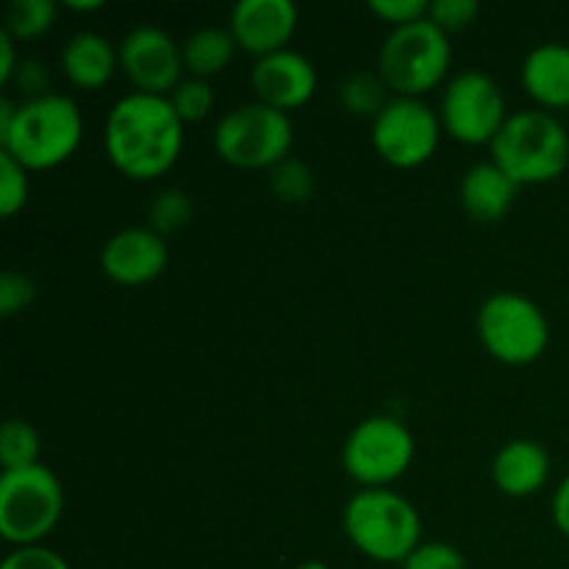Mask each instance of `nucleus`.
Returning <instances> with one entry per match:
<instances>
[{
  "label": "nucleus",
  "instance_id": "1",
  "mask_svg": "<svg viewBox=\"0 0 569 569\" xmlns=\"http://www.w3.org/2000/svg\"><path fill=\"white\" fill-rule=\"evenodd\" d=\"M111 164L133 181H150L170 170L183 150V120L170 98L131 92L111 106L103 128Z\"/></svg>",
  "mask_w": 569,
  "mask_h": 569
},
{
  "label": "nucleus",
  "instance_id": "2",
  "mask_svg": "<svg viewBox=\"0 0 569 569\" xmlns=\"http://www.w3.org/2000/svg\"><path fill=\"white\" fill-rule=\"evenodd\" d=\"M81 133L83 120L76 100L50 92L17 106L14 126L0 137V150L14 156L26 170H50L76 153Z\"/></svg>",
  "mask_w": 569,
  "mask_h": 569
},
{
  "label": "nucleus",
  "instance_id": "3",
  "mask_svg": "<svg viewBox=\"0 0 569 569\" xmlns=\"http://www.w3.org/2000/svg\"><path fill=\"white\" fill-rule=\"evenodd\" d=\"M492 156L517 187L548 183L567 170L569 133L550 111H515L495 137Z\"/></svg>",
  "mask_w": 569,
  "mask_h": 569
},
{
  "label": "nucleus",
  "instance_id": "4",
  "mask_svg": "<svg viewBox=\"0 0 569 569\" xmlns=\"http://www.w3.org/2000/svg\"><path fill=\"white\" fill-rule=\"evenodd\" d=\"M345 533L372 561L403 565L420 548L422 522L415 506L389 489H361L345 506Z\"/></svg>",
  "mask_w": 569,
  "mask_h": 569
},
{
  "label": "nucleus",
  "instance_id": "5",
  "mask_svg": "<svg viewBox=\"0 0 569 569\" xmlns=\"http://www.w3.org/2000/svg\"><path fill=\"white\" fill-rule=\"evenodd\" d=\"M64 489L44 465L0 476V533L17 548L42 542L61 520Z\"/></svg>",
  "mask_w": 569,
  "mask_h": 569
},
{
  "label": "nucleus",
  "instance_id": "6",
  "mask_svg": "<svg viewBox=\"0 0 569 569\" xmlns=\"http://www.w3.org/2000/svg\"><path fill=\"white\" fill-rule=\"evenodd\" d=\"M450 67V42L431 20L395 28L381 44L378 70L383 83L400 98H420L439 87Z\"/></svg>",
  "mask_w": 569,
  "mask_h": 569
},
{
  "label": "nucleus",
  "instance_id": "7",
  "mask_svg": "<svg viewBox=\"0 0 569 569\" xmlns=\"http://www.w3.org/2000/svg\"><path fill=\"white\" fill-rule=\"evenodd\" d=\"M292 148V120L264 103H244L222 114L214 128V150L222 161L242 170L281 164Z\"/></svg>",
  "mask_w": 569,
  "mask_h": 569
},
{
  "label": "nucleus",
  "instance_id": "8",
  "mask_svg": "<svg viewBox=\"0 0 569 569\" xmlns=\"http://www.w3.org/2000/svg\"><path fill=\"white\" fill-rule=\"evenodd\" d=\"M478 337L498 361L522 367L537 361L550 342L542 309L526 295L498 292L478 311Z\"/></svg>",
  "mask_w": 569,
  "mask_h": 569
},
{
  "label": "nucleus",
  "instance_id": "9",
  "mask_svg": "<svg viewBox=\"0 0 569 569\" xmlns=\"http://www.w3.org/2000/svg\"><path fill=\"white\" fill-rule=\"evenodd\" d=\"M415 459V439L395 417H370L359 422L342 450V465L353 481L367 489H383L398 481Z\"/></svg>",
  "mask_w": 569,
  "mask_h": 569
},
{
  "label": "nucleus",
  "instance_id": "10",
  "mask_svg": "<svg viewBox=\"0 0 569 569\" xmlns=\"http://www.w3.org/2000/svg\"><path fill=\"white\" fill-rule=\"evenodd\" d=\"M506 120L503 92L487 72L467 70L445 89L442 126L456 142L492 144Z\"/></svg>",
  "mask_w": 569,
  "mask_h": 569
},
{
  "label": "nucleus",
  "instance_id": "11",
  "mask_svg": "<svg viewBox=\"0 0 569 569\" xmlns=\"http://www.w3.org/2000/svg\"><path fill=\"white\" fill-rule=\"evenodd\" d=\"M442 120L420 98H395L372 120V144L387 164L411 170L433 156Z\"/></svg>",
  "mask_w": 569,
  "mask_h": 569
},
{
  "label": "nucleus",
  "instance_id": "12",
  "mask_svg": "<svg viewBox=\"0 0 569 569\" xmlns=\"http://www.w3.org/2000/svg\"><path fill=\"white\" fill-rule=\"evenodd\" d=\"M120 67L133 83V92L170 98L181 83L183 50L176 39L156 26H139L120 44Z\"/></svg>",
  "mask_w": 569,
  "mask_h": 569
},
{
  "label": "nucleus",
  "instance_id": "13",
  "mask_svg": "<svg viewBox=\"0 0 569 569\" xmlns=\"http://www.w3.org/2000/svg\"><path fill=\"white\" fill-rule=\"evenodd\" d=\"M170 250L153 228H122L100 250L106 278L120 287H142L167 270Z\"/></svg>",
  "mask_w": 569,
  "mask_h": 569
},
{
  "label": "nucleus",
  "instance_id": "14",
  "mask_svg": "<svg viewBox=\"0 0 569 569\" xmlns=\"http://www.w3.org/2000/svg\"><path fill=\"white\" fill-rule=\"evenodd\" d=\"M298 28V6L292 0H239L231 11V28L239 48L256 59L287 50Z\"/></svg>",
  "mask_w": 569,
  "mask_h": 569
},
{
  "label": "nucleus",
  "instance_id": "15",
  "mask_svg": "<svg viewBox=\"0 0 569 569\" xmlns=\"http://www.w3.org/2000/svg\"><path fill=\"white\" fill-rule=\"evenodd\" d=\"M253 89L259 103L278 111H292L309 103L317 92V70L303 53L278 50L264 56L253 67Z\"/></svg>",
  "mask_w": 569,
  "mask_h": 569
},
{
  "label": "nucleus",
  "instance_id": "16",
  "mask_svg": "<svg viewBox=\"0 0 569 569\" xmlns=\"http://www.w3.org/2000/svg\"><path fill=\"white\" fill-rule=\"evenodd\" d=\"M550 456L548 450L531 439H515L503 445L495 456L492 478L498 489L509 498H528L548 483Z\"/></svg>",
  "mask_w": 569,
  "mask_h": 569
},
{
  "label": "nucleus",
  "instance_id": "17",
  "mask_svg": "<svg viewBox=\"0 0 569 569\" xmlns=\"http://www.w3.org/2000/svg\"><path fill=\"white\" fill-rule=\"evenodd\" d=\"M522 89L545 109L569 106V44L545 42L522 61Z\"/></svg>",
  "mask_w": 569,
  "mask_h": 569
},
{
  "label": "nucleus",
  "instance_id": "18",
  "mask_svg": "<svg viewBox=\"0 0 569 569\" xmlns=\"http://www.w3.org/2000/svg\"><path fill=\"white\" fill-rule=\"evenodd\" d=\"M517 189L520 187L495 161H481L461 178V206L472 220L498 222L509 214Z\"/></svg>",
  "mask_w": 569,
  "mask_h": 569
},
{
  "label": "nucleus",
  "instance_id": "19",
  "mask_svg": "<svg viewBox=\"0 0 569 569\" xmlns=\"http://www.w3.org/2000/svg\"><path fill=\"white\" fill-rule=\"evenodd\" d=\"M117 64H120V53L111 48L109 39L94 31L76 33L67 42V48L61 50V70H64V76L78 89H87V92L106 87L111 76H114Z\"/></svg>",
  "mask_w": 569,
  "mask_h": 569
},
{
  "label": "nucleus",
  "instance_id": "20",
  "mask_svg": "<svg viewBox=\"0 0 569 569\" xmlns=\"http://www.w3.org/2000/svg\"><path fill=\"white\" fill-rule=\"evenodd\" d=\"M237 39L231 31H222V28H200L194 31L187 42L181 44L183 50V67L192 72V78H203L209 81L211 76L226 70L233 59V50H237Z\"/></svg>",
  "mask_w": 569,
  "mask_h": 569
},
{
  "label": "nucleus",
  "instance_id": "21",
  "mask_svg": "<svg viewBox=\"0 0 569 569\" xmlns=\"http://www.w3.org/2000/svg\"><path fill=\"white\" fill-rule=\"evenodd\" d=\"M39 450L42 439L39 431L26 420H6L0 428V465L3 472L26 470V467L39 465Z\"/></svg>",
  "mask_w": 569,
  "mask_h": 569
},
{
  "label": "nucleus",
  "instance_id": "22",
  "mask_svg": "<svg viewBox=\"0 0 569 569\" xmlns=\"http://www.w3.org/2000/svg\"><path fill=\"white\" fill-rule=\"evenodd\" d=\"M56 22V3L53 0H14L6 14L3 31L9 33L14 42H26V39L42 37L50 31Z\"/></svg>",
  "mask_w": 569,
  "mask_h": 569
},
{
  "label": "nucleus",
  "instance_id": "23",
  "mask_svg": "<svg viewBox=\"0 0 569 569\" xmlns=\"http://www.w3.org/2000/svg\"><path fill=\"white\" fill-rule=\"evenodd\" d=\"M387 83L372 72H356L342 83V106L356 117H372L376 120L387 109Z\"/></svg>",
  "mask_w": 569,
  "mask_h": 569
},
{
  "label": "nucleus",
  "instance_id": "24",
  "mask_svg": "<svg viewBox=\"0 0 569 569\" xmlns=\"http://www.w3.org/2000/svg\"><path fill=\"white\" fill-rule=\"evenodd\" d=\"M192 214V198H189L187 192H181V189H164L148 209L150 228H153L159 237H170V233H178L181 228H187Z\"/></svg>",
  "mask_w": 569,
  "mask_h": 569
},
{
  "label": "nucleus",
  "instance_id": "25",
  "mask_svg": "<svg viewBox=\"0 0 569 569\" xmlns=\"http://www.w3.org/2000/svg\"><path fill=\"white\" fill-rule=\"evenodd\" d=\"M270 187L276 198L283 200V203H306L315 194V172H311L306 161L289 159L287 156L281 164L272 167Z\"/></svg>",
  "mask_w": 569,
  "mask_h": 569
},
{
  "label": "nucleus",
  "instance_id": "26",
  "mask_svg": "<svg viewBox=\"0 0 569 569\" xmlns=\"http://www.w3.org/2000/svg\"><path fill=\"white\" fill-rule=\"evenodd\" d=\"M172 109L178 111V117L187 122H200L203 117H209V111L214 109V89L203 78H187L176 87V92L170 94Z\"/></svg>",
  "mask_w": 569,
  "mask_h": 569
},
{
  "label": "nucleus",
  "instance_id": "27",
  "mask_svg": "<svg viewBox=\"0 0 569 569\" xmlns=\"http://www.w3.org/2000/svg\"><path fill=\"white\" fill-rule=\"evenodd\" d=\"M28 203V170L0 150V214L14 217Z\"/></svg>",
  "mask_w": 569,
  "mask_h": 569
},
{
  "label": "nucleus",
  "instance_id": "28",
  "mask_svg": "<svg viewBox=\"0 0 569 569\" xmlns=\"http://www.w3.org/2000/svg\"><path fill=\"white\" fill-rule=\"evenodd\" d=\"M478 14H481L478 0H433L428 9V20L442 28L445 33L465 31L478 20Z\"/></svg>",
  "mask_w": 569,
  "mask_h": 569
},
{
  "label": "nucleus",
  "instance_id": "29",
  "mask_svg": "<svg viewBox=\"0 0 569 569\" xmlns=\"http://www.w3.org/2000/svg\"><path fill=\"white\" fill-rule=\"evenodd\" d=\"M33 300H37V283H33L31 278L14 270H6L3 276H0V315H20V311L28 309Z\"/></svg>",
  "mask_w": 569,
  "mask_h": 569
},
{
  "label": "nucleus",
  "instance_id": "30",
  "mask_svg": "<svg viewBox=\"0 0 569 569\" xmlns=\"http://www.w3.org/2000/svg\"><path fill=\"white\" fill-rule=\"evenodd\" d=\"M403 569H467V559L453 545L420 542V548L403 561Z\"/></svg>",
  "mask_w": 569,
  "mask_h": 569
},
{
  "label": "nucleus",
  "instance_id": "31",
  "mask_svg": "<svg viewBox=\"0 0 569 569\" xmlns=\"http://www.w3.org/2000/svg\"><path fill=\"white\" fill-rule=\"evenodd\" d=\"M367 9L376 17H381V20L392 22L395 28H400L426 20L431 3H426V0H370Z\"/></svg>",
  "mask_w": 569,
  "mask_h": 569
},
{
  "label": "nucleus",
  "instance_id": "32",
  "mask_svg": "<svg viewBox=\"0 0 569 569\" xmlns=\"http://www.w3.org/2000/svg\"><path fill=\"white\" fill-rule=\"evenodd\" d=\"M0 569H70V565L56 550L33 545V548H17L14 553L6 556Z\"/></svg>",
  "mask_w": 569,
  "mask_h": 569
},
{
  "label": "nucleus",
  "instance_id": "33",
  "mask_svg": "<svg viewBox=\"0 0 569 569\" xmlns=\"http://www.w3.org/2000/svg\"><path fill=\"white\" fill-rule=\"evenodd\" d=\"M11 81L20 87V92L26 94L28 100L44 98V94H50L48 92V72H44V67L39 64L37 59H20V64H17Z\"/></svg>",
  "mask_w": 569,
  "mask_h": 569
},
{
  "label": "nucleus",
  "instance_id": "34",
  "mask_svg": "<svg viewBox=\"0 0 569 569\" xmlns=\"http://www.w3.org/2000/svg\"><path fill=\"white\" fill-rule=\"evenodd\" d=\"M14 39L9 37L6 31H0V83H9L11 76L17 70V50H14Z\"/></svg>",
  "mask_w": 569,
  "mask_h": 569
},
{
  "label": "nucleus",
  "instance_id": "35",
  "mask_svg": "<svg viewBox=\"0 0 569 569\" xmlns=\"http://www.w3.org/2000/svg\"><path fill=\"white\" fill-rule=\"evenodd\" d=\"M553 520L556 528L569 539V476L559 483L553 495Z\"/></svg>",
  "mask_w": 569,
  "mask_h": 569
},
{
  "label": "nucleus",
  "instance_id": "36",
  "mask_svg": "<svg viewBox=\"0 0 569 569\" xmlns=\"http://www.w3.org/2000/svg\"><path fill=\"white\" fill-rule=\"evenodd\" d=\"M17 106L20 103H14V100H9V98L0 100V137H6V133H9V128L14 126Z\"/></svg>",
  "mask_w": 569,
  "mask_h": 569
},
{
  "label": "nucleus",
  "instance_id": "37",
  "mask_svg": "<svg viewBox=\"0 0 569 569\" xmlns=\"http://www.w3.org/2000/svg\"><path fill=\"white\" fill-rule=\"evenodd\" d=\"M67 9H76V11H94V9H103L100 0H89V3H76V0H67Z\"/></svg>",
  "mask_w": 569,
  "mask_h": 569
},
{
  "label": "nucleus",
  "instance_id": "38",
  "mask_svg": "<svg viewBox=\"0 0 569 569\" xmlns=\"http://www.w3.org/2000/svg\"><path fill=\"white\" fill-rule=\"evenodd\" d=\"M298 569H331V567L322 565V561H303Z\"/></svg>",
  "mask_w": 569,
  "mask_h": 569
}]
</instances>
